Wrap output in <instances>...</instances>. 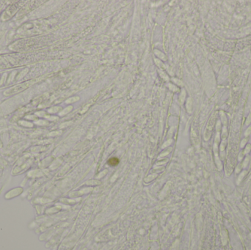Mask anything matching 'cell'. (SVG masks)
I'll list each match as a JSON object with an SVG mask.
<instances>
[{
	"label": "cell",
	"mask_w": 251,
	"mask_h": 250,
	"mask_svg": "<svg viewBox=\"0 0 251 250\" xmlns=\"http://www.w3.org/2000/svg\"><path fill=\"white\" fill-rule=\"evenodd\" d=\"M118 163H119V160L117 158H111L108 161V163L111 166H116L118 164Z\"/></svg>",
	"instance_id": "cell-1"
}]
</instances>
